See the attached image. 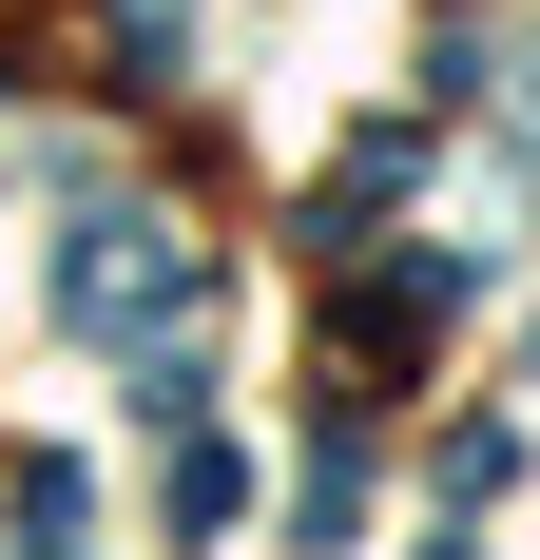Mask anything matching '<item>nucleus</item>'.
Listing matches in <instances>:
<instances>
[{
  "instance_id": "nucleus-1",
  "label": "nucleus",
  "mask_w": 540,
  "mask_h": 560,
  "mask_svg": "<svg viewBox=\"0 0 540 560\" xmlns=\"http://www.w3.org/2000/svg\"><path fill=\"white\" fill-rule=\"evenodd\" d=\"M193 310H213L193 232H155V213H78V232H58V329H136V348H174Z\"/></svg>"
},
{
  "instance_id": "nucleus-2",
  "label": "nucleus",
  "mask_w": 540,
  "mask_h": 560,
  "mask_svg": "<svg viewBox=\"0 0 540 560\" xmlns=\"http://www.w3.org/2000/svg\"><path fill=\"white\" fill-rule=\"evenodd\" d=\"M425 560H483V541H425Z\"/></svg>"
}]
</instances>
